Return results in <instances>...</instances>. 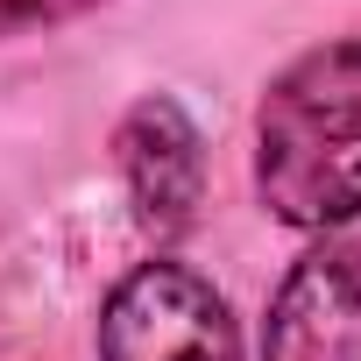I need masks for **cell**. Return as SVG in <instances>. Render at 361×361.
I'll list each match as a JSON object with an SVG mask.
<instances>
[{"label": "cell", "mask_w": 361, "mask_h": 361, "mask_svg": "<svg viewBox=\"0 0 361 361\" xmlns=\"http://www.w3.org/2000/svg\"><path fill=\"white\" fill-rule=\"evenodd\" d=\"M255 192L298 234H326L361 213V43L354 36L305 50L262 92Z\"/></svg>", "instance_id": "6da1fadb"}, {"label": "cell", "mask_w": 361, "mask_h": 361, "mask_svg": "<svg viewBox=\"0 0 361 361\" xmlns=\"http://www.w3.org/2000/svg\"><path fill=\"white\" fill-rule=\"evenodd\" d=\"M99 361H241L227 298L192 262H142L99 312Z\"/></svg>", "instance_id": "7a4b0ae2"}, {"label": "cell", "mask_w": 361, "mask_h": 361, "mask_svg": "<svg viewBox=\"0 0 361 361\" xmlns=\"http://www.w3.org/2000/svg\"><path fill=\"white\" fill-rule=\"evenodd\" d=\"M262 361H361V248L319 241L305 248L262 326Z\"/></svg>", "instance_id": "3957f363"}, {"label": "cell", "mask_w": 361, "mask_h": 361, "mask_svg": "<svg viewBox=\"0 0 361 361\" xmlns=\"http://www.w3.org/2000/svg\"><path fill=\"white\" fill-rule=\"evenodd\" d=\"M121 170H128V192H135L142 220H163V227L192 220V206H199V135H192L177 99H142L121 121Z\"/></svg>", "instance_id": "277c9868"}]
</instances>
